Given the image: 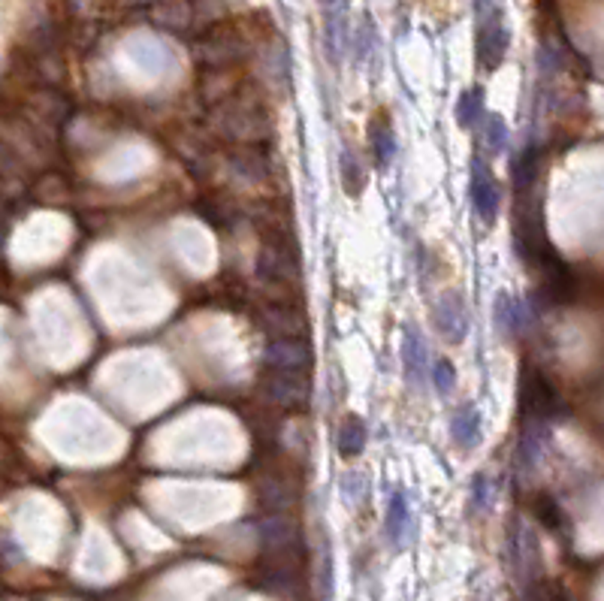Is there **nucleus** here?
I'll list each match as a JSON object with an SVG mask.
<instances>
[{
	"label": "nucleus",
	"mask_w": 604,
	"mask_h": 601,
	"mask_svg": "<svg viewBox=\"0 0 604 601\" xmlns=\"http://www.w3.org/2000/svg\"><path fill=\"white\" fill-rule=\"evenodd\" d=\"M432 387L439 396H448V393L457 387V369L448 357H439L432 363Z\"/></svg>",
	"instance_id": "aec40b11"
},
{
	"label": "nucleus",
	"mask_w": 604,
	"mask_h": 601,
	"mask_svg": "<svg viewBox=\"0 0 604 601\" xmlns=\"http://www.w3.org/2000/svg\"><path fill=\"white\" fill-rule=\"evenodd\" d=\"M408 532H411L408 499H405L402 489H390V496H387V541H390L396 550H402Z\"/></svg>",
	"instance_id": "1a4fd4ad"
},
{
	"label": "nucleus",
	"mask_w": 604,
	"mask_h": 601,
	"mask_svg": "<svg viewBox=\"0 0 604 601\" xmlns=\"http://www.w3.org/2000/svg\"><path fill=\"white\" fill-rule=\"evenodd\" d=\"M365 441H369V430H365V421L360 414H345L339 423V456L341 460H357V456L365 450Z\"/></svg>",
	"instance_id": "f8f14e48"
},
{
	"label": "nucleus",
	"mask_w": 604,
	"mask_h": 601,
	"mask_svg": "<svg viewBox=\"0 0 604 601\" xmlns=\"http://www.w3.org/2000/svg\"><path fill=\"white\" fill-rule=\"evenodd\" d=\"M260 496H264V502L269 505L273 511H281V508H288L290 505V499H293V493L288 487L281 484V480H275V478H269L264 487H260Z\"/></svg>",
	"instance_id": "412c9836"
},
{
	"label": "nucleus",
	"mask_w": 604,
	"mask_h": 601,
	"mask_svg": "<svg viewBox=\"0 0 604 601\" xmlns=\"http://www.w3.org/2000/svg\"><path fill=\"white\" fill-rule=\"evenodd\" d=\"M483 435V421L481 411L472 405V402H463L450 417V438L459 450H474L481 445Z\"/></svg>",
	"instance_id": "0eeeda50"
},
{
	"label": "nucleus",
	"mask_w": 604,
	"mask_h": 601,
	"mask_svg": "<svg viewBox=\"0 0 604 601\" xmlns=\"http://www.w3.org/2000/svg\"><path fill=\"white\" fill-rule=\"evenodd\" d=\"M372 154H375V163H378L381 170H387L393 163L396 139H393L390 124H381V128L372 130Z\"/></svg>",
	"instance_id": "dca6fc26"
},
{
	"label": "nucleus",
	"mask_w": 604,
	"mask_h": 601,
	"mask_svg": "<svg viewBox=\"0 0 604 601\" xmlns=\"http://www.w3.org/2000/svg\"><path fill=\"white\" fill-rule=\"evenodd\" d=\"M341 185H345V191L351 196L360 194L365 185V170L360 167V161H357L351 152L341 154Z\"/></svg>",
	"instance_id": "f3484780"
},
{
	"label": "nucleus",
	"mask_w": 604,
	"mask_h": 601,
	"mask_svg": "<svg viewBox=\"0 0 604 601\" xmlns=\"http://www.w3.org/2000/svg\"><path fill=\"white\" fill-rule=\"evenodd\" d=\"M339 489H341V496H345L351 505H360L365 496H369V478L360 474V472H348V474H341Z\"/></svg>",
	"instance_id": "6ab92c4d"
},
{
	"label": "nucleus",
	"mask_w": 604,
	"mask_h": 601,
	"mask_svg": "<svg viewBox=\"0 0 604 601\" xmlns=\"http://www.w3.org/2000/svg\"><path fill=\"white\" fill-rule=\"evenodd\" d=\"M432 321H435V330H439V336L444 338V342L463 345L466 336H468L466 296L459 294V290H444V294L439 296V303H435Z\"/></svg>",
	"instance_id": "7ed1b4c3"
},
{
	"label": "nucleus",
	"mask_w": 604,
	"mask_h": 601,
	"mask_svg": "<svg viewBox=\"0 0 604 601\" xmlns=\"http://www.w3.org/2000/svg\"><path fill=\"white\" fill-rule=\"evenodd\" d=\"M266 390L278 405H302L308 399V384L299 371H275L269 378Z\"/></svg>",
	"instance_id": "9b49d317"
},
{
	"label": "nucleus",
	"mask_w": 604,
	"mask_h": 601,
	"mask_svg": "<svg viewBox=\"0 0 604 601\" xmlns=\"http://www.w3.org/2000/svg\"><path fill=\"white\" fill-rule=\"evenodd\" d=\"M496 327L502 330V336H520L529 327V305H523V299L511 294L496 296Z\"/></svg>",
	"instance_id": "ddd939ff"
},
{
	"label": "nucleus",
	"mask_w": 604,
	"mask_h": 601,
	"mask_svg": "<svg viewBox=\"0 0 604 601\" xmlns=\"http://www.w3.org/2000/svg\"><path fill=\"white\" fill-rule=\"evenodd\" d=\"M511 30L502 19V0H478V61L483 70H496L505 61Z\"/></svg>",
	"instance_id": "f257e3e1"
},
{
	"label": "nucleus",
	"mask_w": 604,
	"mask_h": 601,
	"mask_svg": "<svg viewBox=\"0 0 604 601\" xmlns=\"http://www.w3.org/2000/svg\"><path fill=\"white\" fill-rule=\"evenodd\" d=\"M483 121H487V148L492 154L505 152V146H508V124H505V118L487 109V113H483Z\"/></svg>",
	"instance_id": "a211bd4d"
},
{
	"label": "nucleus",
	"mask_w": 604,
	"mask_h": 601,
	"mask_svg": "<svg viewBox=\"0 0 604 601\" xmlns=\"http://www.w3.org/2000/svg\"><path fill=\"white\" fill-rule=\"evenodd\" d=\"M511 176H514L516 191H529V188L535 185V179H538V152H535V146L523 148V152L514 157Z\"/></svg>",
	"instance_id": "2eb2a0df"
},
{
	"label": "nucleus",
	"mask_w": 604,
	"mask_h": 601,
	"mask_svg": "<svg viewBox=\"0 0 604 601\" xmlns=\"http://www.w3.org/2000/svg\"><path fill=\"white\" fill-rule=\"evenodd\" d=\"M492 496H496V487H492V480L487 474H478L472 484V505L478 511H490L492 508Z\"/></svg>",
	"instance_id": "4be33fe9"
},
{
	"label": "nucleus",
	"mask_w": 604,
	"mask_h": 601,
	"mask_svg": "<svg viewBox=\"0 0 604 601\" xmlns=\"http://www.w3.org/2000/svg\"><path fill=\"white\" fill-rule=\"evenodd\" d=\"M312 363V347L302 338H278L266 347V366L275 371H302Z\"/></svg>",
	"instance_id": "39448f33"
},
{
	"label": "nucleus",
	"mask_w": 604,
	"mask_h": 601,
	"mask_svg": "<svg viewBox=\"0 0 604 601\" xmlns=\"http://www.w3.org/2000/svg\"><path fill=\"white\" fill-rule=\"evenodd\" d=\"M547 435H550V426L547 421H538V417H529L526 421V430L520 435V445H516V465H520V472H535L538 460H541L544 454V445H547Z\"/></svg>",
	"instance_id": "6e6552de"
},
{
	"label": "nucleus",
	"mask_w": 604,
	"mask_h": 601,
	"mask_svg": "<svg viewBox=\"0 0 604 601\" xmlns=\"http://www.w3.org/2000/svg\"><path fill=\"white\" fill-rule=\"evenodd\" d=\"M508 547H511V563H514V572L523 577V580H529L532 577V568L538 563V544L532 532L523 523H514V532L508 538Z\"/></svg>",
	"instance_id": "9d476101"
},
{
	"label": "nucleus",
	"mask_w": 604,
	"mask_h": 601,
	"mask_svg": "<svg viewBox=\"0 0 604 601\" xmlns=\"http://www.w3.org/2000/svg\"><path fill=\"white\" fill-rule=\"evenodd\" d=\"M520 411L526 417H538V421H553V417L566 414L559 393L547 384V378L538 369H523L520 375Z\"/></svg>",
	"instance_id": "f03ea898"
},
{
	"label": "nucleus",
	"mask_w": 604,
	"mask_h": 601,
	"mask_svg": "<svg viewBox=\"0 0 604 601\" xmlns=\"http://www.w3.org/2000/svg\"><path fill=\"white\" fill-rule=\"evenodd\" d=\"M538 517H541L544 523L550 526V529H559V523H562V513H559V508H556V505H553L550 499H547V496H544L541 502H538Z\"/></svg>",
	"instance_id": "5701e85b"
},
{
	"label": "nucleus",
	"mask_w": 604,
	"mask_h": 601,
	"mask_svg": "<svg viewBox=\"0 0 604 601\" xmlns=\"http://www.w3.org/2000/svg\"><path fill=\"white\" fill-rule=\"evenodd\" d=\"M483 113H487V103H483V91L481 88H466L457 97V124L459 128H474L481 121Z\"/></svg>",
	"instance_id": "4468645a"
},
{
	"label": "nucleus",
	"mask_w": 604,
	"mask_h": 601,
	"mask_svg": "<svg viewBox=\"0 0 604 601\" xmlns=\"http://www.w3.org/2000/svg\"><path fill=\"white\" fill-rule=\"evenodd\" d=\"M402 366H405V378H408L411 387H424L426 375H429V354H426V342L417 327H408L402 336Z\"/></svg>",
	"instance_id": "423d86ee"
},
{
	"label": "nucleus",
	"mask_w": 604,
	"mask_h": 601,
	"mask_svg": "<svg viewBox=\"0 0 604 601\" xmlns=\"http://www.w3.org/2000/svg\"><path fill=\"white\" fill-rule=\"evenodd\" d=\"M472 203H474V212H478V218L483 221V224L487 227L496 224L502 194H499V181H496V176H492L490 163L481 161V157H474L472 161Z\"/></svg>",
	"instance_id": "20e7f679"
}]
</instances>
